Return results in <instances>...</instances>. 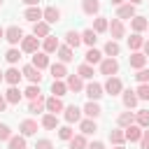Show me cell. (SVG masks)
<instances>
[{
  "label": "cell",
  "mask_w": 149,
  "mask_h": 149,
  "mask_svg": "<svg viewBox=\"0 0 149 149\" xmlns=\"http://www.w3.org/2000/svg\"><path fill=\"white\" fill-rule=\"evenodd\" d=\"M100 72H102V74H107V77H114V74L119 72V61H116V58H112V56L102 58V61H100Z\"/></svg>",
  "instance_id": "1"
},
{
  "label": "cell",
  "mask_w": 149,
  "mask_h": 149,
  "mask_svg": "<svg viewBox=\"0 0 149 149\" xmlns=\"http://www.w3.org/2000/svg\"><path fill=\"white\" fill-rule=\"evenodd\" d=\"M105 93L107 95H119V93H123V84H121V79L114 74V77H107V81H105Z\"/></svg>",
  "instance_id": "2"
},
{
  "label": "cell",
  "mask_w": 149,
  "mask_h": 149,
  "mask_svg": "<svg viewBox=\"0 0 149 149\" xmlns=\"http://www.w3.org/2000/svg\"><path fill=\"white\" fill-rule=\"evenodd\" d=\"M40 49V37H35V35H23V40H21V51L23 54H35Z\"/></svg>",
  "instance_id": "3"
},
{
  "label": "cell",
  "mask_w": 149,
  "mask_h": 149,
  "mask_svg": "<svg viewBox=\"0 0 149 149\" xmlns=\"http://www.w3.org/2000/svg\"><path fill=\"white\" fill-rule=\"evenodd\" d=\"M107 30H109V35H112V40H121V37L126 35V26H123V21H121L119 16L109 21V28H107Z\"/></svg>",
  "instance_id": "4"
},
{
  "label": "cell",
  "mask_w": 149,
  "mask_h": 149,
  "mask_svg": "<svg viewBox=\"0 0 149 149\" xmlns=\"http://www.w3.org/2000/svg\"><path fill=\"white\" fill-rule=\"evenodd\" d=\"M21 72H23V77H26L30 84H40V81H42V70H37L33 63L23 65V70H21Z\"/></svg>",
  "instance_id": "5"
},
{
  "label": "cell",
  "mask_w": 149,
  "mask_h": 149,
  "mask_svg": "<svg viewBox=\"0 0 149 149\" xmlns=\"http://www.w3.org/2000/svg\"><path fill=\"white\" fill-rule=\"evenodd\" d=\"M5 40H7L9 44H19V42L23 40V30H21L19 26H9V28L5 30Z\"/></svg>",
  "instance_id": "6"
},
{
  "label": "cell",
  "mask_w": 149,
  "mask_h": 149,
  "mask_svg": "<svg viewBox=\"0 0 149 149\" xmlns=\"http://www.w3.org/2000/svg\"><path fill=\"white\" fill-rule=\"evenodd\" d=\"M123 130H126V140H130V142H140V140H142V133H144V128L137 126V123H130V126H126Z\"/></svg>",
  "instance_id": "7"
},
{
  "label": "cell",
  "mask_w": 149,
  "mask_h": 149,
  "mask_svg": "<svg viewBox=\"0 0 149 149\" xmlns=\"http://www.w3.org/2000/svg\"><path fill=\"white\" fill-rule=\"evenodd\" d=\"M47 109V98L44 95H37V98H33L30 102H28V112L30 114H40V112H44Z\"/></svg>",
  "instance_id": "8"
},
{
  "label": "cell",
  "mask_w": 149,
  "mask_h": 149,
  "mask_svg": "<svg viewBox=\"0 0 149 149\" xmlns=\"http://www.w3.org/2000/svg\"><path fill=\"white\" fill-rule=\"evenodd\" d=\"M81 112H84L88 119H98V116L102 114V107L98 105V100H88V102L84 105V109H81Z\"/></svg>",
  "instance_id": "9"
},
{
  "label": "cell",
  "mask_w": 149,
  "mask_h": 149,
  "mask_svg": "<svg viewBox=\"0 0 149 149\" xmlns=\"http://www.w3.org/2000/svg\"><path fill=\"white\" fill-rule=\"evenodd\" d=\"M63 112H65L63 116H65V121H68V123H77V121H81V109H79L77 105H68Z\"/></svg>",
  "instance_id": "10"
},
{
  "label": "cell",
  "mask_w": 149,
  "mask_h": 149,
  "mask_svg": "<svg viewBox=\"0 0 149 149\" xmlns=\"http://www.w3.org/2000/svg\"><path fill=\"white\" fill-rule=\"evenodd\" d=\"M19 130H21L23 137H30V135L37 133V121H33V119H23V121L19 123Z\"/></svg>",
  "instance_id": "11"
},
{
  "label": "cell",
  "mask_w": 149,
  "mask_h": 149,
  "mask_svg": "<svg viewBox=\"0 0 149 149\" xmlns=\"http://www.w3.org/2000/svg\"><path fill=\"white\" fill-rule=\"evenodd\" d=\"M42 16H44V9H40L37 5H35V7H28V9L23 12V19H26V21H30V23L42 21Z\"/></svg>",
  "instance_id": "12"
},
{
  "label": "cell",
  "mask_w": 149,
  "mask_h": 149,
  "mask_svg": "<svg viewBox=\"0 0 149 149\" xmlns=\"http://www.w3.org/2000/svg\"><path fill=\"white\" fill-rule=\"evenodd\" d=\"M86 95H88V100H100V98L105 95V88H102L98 81H91V84L86 86Z\"/></svg>",
  "instance_id": "13"
},
{
  "label": "cell",
  "mask_w": 149,
  "mask_h": 149,
  "mask_svg": "<svg viewBox=\"0 0 149 149\" xmlns=\"http://www.w3.org/2000/svg\"><path fill=\"white\" fill-rule=\"evenodd\" d=\"M128 63H130V68L142 70V68H144V63H147V56H144L142 51H133V54L128 56Z\"/></svg>",
  "instance_id": "14"
},
{
  "label": "cell",
  "mask_w": 149,
  "mask_h": 149,
  "mask_svg": "<svg viewBox=\"0 0 149 149\" xmlns=\"http://www.w3.org/2000/svg\"><path fill=\"white\" fill-rule=\"evenodd\" d=\"M65 109V105H63V100L58 98V95H51V98H47V112H51V114H58V112H63Z\"/></svg>",
  "instance_id": "15"
},
{
  "label": "cell",
  "mask_w": 149,
  "mask_h": 149,
  "mask_svg": "<svg viewBox=\"0 0 149 149\" xmlns=\"http://www.w3.org/2000/svg\"><path fill=\"white\" fill-rule=\"evenodd\" d=\"M33 65H35L37 70L49 68V56H47V51H35V54H33Z\"/></svg>",
  "instance_id": "16"
},
{
  "label": "cell",
  "mask_w": 149,
  "mask_h": 149,
  "mask_svg": "<svg viewBox=\"0 0 149 149\" xmlns=\"http://www.w3.org/2000/svg\"><path fill=\"white\" fill-rule=\"evenodd\" d=\"M81 9L86 16H95L100 12V2L98 0H81Z\"/></svg>",
  "instance_id": "17"
},
{
  "label": "cell",
  "mask_w": 149,
  "mask_h": 149,
  "mask_svg": "<svg viewBox=\"0 0 149 149\" xmlns=\"http://www.w3.org/2000/svg\"><path fill=\"white\" fill-rule=\"evenodd\" d=\"M116 16H119V19H133V16H137V14H135V5L123 2V5L116 9Z\"/></svg>",
  "instance_id": "18"
},
{
  "label": "cell",
  "mask_w": 149,
  "mask_h": 149,
  "mask_svg": "<svg viewBox=\"0 0 149 149\" xmlns=\"http://www.w3.org/2000/svg\"><path fill=\"white\" fill-rule=\"evenodd\" d=\"M42 19H44L49 26H51V23H58V21H61V9H58V7H47Z\"/></svg>",
  "instance_id": "19"
},
{
  "label": "cell",
  "mask_w": 149,
  "mask_h": 149,
  "mask_svg": "<svg viewBox=\"0 0 149 149\" xmlns=\"http://www.w3.org/2000/svg\"><path fill=\"white\" fill-rule=\"evenodd\" d=\"M21 77H23V72L16 70V68H9V70L5 72V81H7L9 86H16V84L21 81Z\"/></svg>",
  "instance_id": "20"
},
{
  "label": "cell",
  "mask_w": 149,
  "mask_h": 149,
  "mask_svg": "<svg viewBox=\"0 0 149 149\" xmlns=\"http://www.w3.org/2000/svg\"><path fill=\"white\" fill-rule=\"evenodd\" d=\"M137 102H140L137 93H135L133 88H126V91H123V105H126V109H133Z\"/></svg>",
  "instance_id": "21"
},
{
  "label": "cell",
  "mask_w": 149,
  "mask_h": 149,
  "mask_svg": "<svg viewBox=\"0 0 149 149\" xmlns=\"http://www.w3.org/2000/svg\"><path fill=\"white\" fill-rule=\"evenodd\" d=\"M79 130H81L84 135H93V133L98 130L95 119H88V116H86V119H81V121H79Z\"/></svg>",
  "instance_id": "22"
},
{
  "label": "cell",
  "mask_w": 149,
  "mask_h": 149,
  "mask_svg": "<svg viewBox=\"0 0 149 149\" xmlns=\"http://www.w3.org/2000/svg\"><path fill=\"white\" fill-rule=\"evenodd\" d=\"M130 28H133V33H142V30L149 28V21L144 16H133L130 19Z\"/></svg>",
  "instance_id": "23"
},
{
  "label": "cell",
  "mask_w": 149,
  "mask_h": 149,
  "mask_svg": "<svg viewBox=\"0 0 149 149\" xmlns=\"http://www.w3.org/2000/svg\"><path fill=\"white\" fill-rule=\"evenodd\" d=\"M56 54H58V58H61V63H70V61L74 58V51H72V47H68V44H61Z\"/></svg>",
  "instance_id": "24"
},
{
  "label": "cell",
  "mask_w": 149,
  "mask_h": 149,
  "mask_svg": "<svg viewBox=\"0 0 149 149\" xmlns=\"http://www.w3.org/2000/svg\"><path fill=\"white\" fill-rule=\"evenodd\" d=\"M65 84H68V88L74 91V93H79V91L84 88V81H81L79 74H68V81H65Z\"/></svg>",
  "instance_id": "25"
},
{
  "label": "cell",
  "mask_w": 149,
  "mask_h": 149,
  "mask_svg": "<svg viewBox=\"0 0 149 149\" xmlns=\"http://www.w3.org/2000/svg\"><path fill=\"white\" fill-rule=\"evenodd\" d=\"M33 35H35V37H49V23H47V21L33 23Z\"/></svg>",
  "instance_id": "26"
},
{
  "label": "cell",
  "mask_w": 149,
  "mask_h": 149,
  "mask_svg": "<svg viewBox=\"0 0 149 149\" xmlns=\"http://www.w3.org/2000/svg\"><path fill=\"white\" fill-rule=\"evenodd\" d=\"M65 42H68V47H72V49H77L79 44H84V42H81V33H74V30H68V33H65Z\"/></svg>",
  "instance_id": "27"
},
{
  "label": "cell",
  "mask_w": 149,
  "mask_h": 149,
  "mask_svg": "<svg viewBox=\"0 0 149 149\" xmlns=\"http://www.w3.org/2000/svg\"><path fill=\"white\" fill-rule=\"evenodd\" d=\"M21 91H19V86H9L7 88V93H5V98H7V102L9 105H19V100H21Z\"/></svg>",
  "instance_id": "28"
},
{
  "label": "cell",
  "mask_w": 149,
  "mask_h": 149,
  "mask_svg": "<svg viewBox=\"0 0 149 149\" xmlns=\"http://www.w3.org/2000/svg\"><path fill=\"white\" fill-rule=\"evenodd\" d=\"M109 142L112 144H123L126 142V130L119 126V128H114V130H109Z\"/></svg>",
  "instance_id": "29"
},
{
  "label": "cell",
  "mask_w": 149,
  "mask_h": 149,
  "mask_svg": "<svg viewBox=\"0 0 149 149\" xmlns=\"http://www.w3.org/2000/svg\"><path fill=\"white\" fill-rule=\"evenodd\" d=\"M68 91H70V88H68V84H65L63 79H54V84H51V93H54V95L61 98V95H65Z\"/></svg>",
  "instance_id": "30"
},
{
  "label": "cell",
  "mask_w": 149,
  "mask_h": 149,
  "mask_svg": "<svg viewBox=\"0 0 149 149\" xmlns=\"http://www.w3.org/2000/svg\"><path fill=\"white\" fill-rule=\"evenodd\" d=\"M116 123H119L121 128H126V126L135 123V112H121V114L116 116Z\"/></svg>",
  "instance_id": "31"
},
{
  "label": "cell",
  "mask_w": 149,
  "mask_h": 149,
  "mask_svg": "<svg viewBox=\"0 0 149 149\" xmlns=\"http://www.w3.org/2000/svg\"><path fill=\"white\" fill-rule=\"evenodd\" d=\"M70 149H88V142H86V135H72L70 140Z\"/></svg>",
  "instance_id": "32"
},
{
  "label": "cell",
  "mask_w": 149,
  "mask_h": 149,
  "mask_svg": "<svg viewBox=\"0 0 149 149\" xmlns=\"http://www.w3.org/2000/svg\"><path fill=\"white\" fill-rule=\"evenodd\" d=\"M81 42H84V44H88V47H93V44L98 42V33H95L93 28H86V30L81 33Z\"/></svg>",
  "instance_id": "33"
},
{
  "label": "cell",
  "mask_w": 149,
  "mask_h": 149,
  "mask_svg": "<svg viewBox=\"0 0 149 149\" xmlns=\"http://www.w3.org/2000/svg\"><path fill=\"white\" fill-rule=\"evenodd\" d=\"M142 44H144V40H142V35H140V33H133V35L128 37V49L140 51V49H142Z\"/></svg>",
  "instance_id": "34"
},
{
  "label": "cell",
  "mask_w": 149,
  "mask_h": 149,
  "mask_svg": "<svg viewBox=\"0 0 149 149\" xmlns=\"http://www.w3.org/2000/svg\"><path fill=\"white\" fill-rule=\"evenodd\" d=\"M58 40L54 37V35H49V37H44V44H42V49L47 51V54H54V51H58Z\"/></svg>",
  "instance_id": "35"
},
{
  "label": "cell",
  "mask_w": 149,
  "mask_h": 149,
  "mask_svg": "<svg viewBox=\"0 0 149 149\" xmlns=\"http://www.w3.org/2000/svg\"><path fill=\"white\" fill-rule=\"evenodd\" d=\"M100 61H102V54H100L95 47H91V49L86 51V63H88V65H95V63L100 65Z\"/></svg>",
  "instance_id": "36"
},
{
  "label": "cell",
  "mask_w": 149,
  "mask_h": 149,
  "mask_svg": "<svg viewBox=\"0 0 149 149\" xmlns=\"http://www.w3.org/2000/svg\"><path fill=\"white\" fill-rule=\"evenodd\" d=\"M42 126H44L47 130L58 128V116H56V114H51V112H49V114H44V116H42Z\"/></svg>",
  "instance_id": "37"
},
{
  "label": "cell",
  "mask_w": 149,
  "mask_h": 149,
  "mask_svg": "<svg viewBox=\"0 0 149 149\" xmlns=\"http://www.w3.org/2000/svg\"><path fill=\"white\" fill-rule=\"evenodd\" d=\"M135 123L142 128H149V109H137L135 112Z\"/></svg>",
  "instance_id": "38"
},
{
  "label": "cell",
  "mask_w": 149,
  "mask_h": 149,
  "mask_svg": "<svg viewBox=\"0 0 149 149\" xmlns=\"http://www.w3.org/2000/svg\"><path fill=\"white\" fill-rule=\"evenodd\" d=\"M119 54H121L119 42H116V40H109V42L105 44V56H112V58H114V56H119Z\"/></svg>",
  "instance_id": "39"
},
{
  "label": "cell",
  "mask_w": 149,
  "mask_h": 149,
  "mask_svg": "<svg viewBox=\"0 0 149 149\" xmlns=\"http://www.w3.org/2000/svg\"><path fill=\"white\" fill-rule=\"evenodd\" d=\"M51 74H54V79H63V77H68L65 63H54V65H51Z\"/></svg>",
  "instance_id": "40"
},
{
  "label": "cell",
  "mask_w": 149,
  "mask_h": 149,
  "mask_svg": "<svg viewBox=\"0 0 149 149\" xmlns=\"http://www.w3.org/2000/svg\"><path fill=\"white\" fill-rule=\"evenodd\" d=\"M77 74H79L81 79H93V68H91L88 63H81V65L77 68Z\"/></svg>",
  "instance_id": "41"
},
{
  "label": "cell",
  "mask_w": 149,
  "mask_h": 149,
  "mask_svg": "<svg viewBox=\"0 0 149 149\" xmlns=\"http://www.w3.org/2000/svg\"><path fill=\"white\" fill-rule=\"evenodd\" d=\"M9 149H26V137L23 135H12L9 137Z\"/></svg>",
  "instance_id": "42"
},
{
  "label": "cell",
  "mask_w": 149,
  "mask_h": 149,
  "mask_svg": "<svg viewBox=\"0 0 149 149\" xmlns=\"http://www.w3.org/2000/svg\"><path fill=\"white\" fill-rule=\"evenodd\" d=\"M107 28H109V21H107L105 16H98V19L93 21V30H95V33H105Z\"/></svg>",
  "instance_id": "43"
},
{
  "label": "cell",
  "mask_w": 149,
  "mask_h": 149,
  "mask_svg": "<svg viewBox=\"0 0 149 149\" xmlns=\"http://www.w3.org/2000/svg\"><path fill=\"white\" fill-rule=\"evenodd\" d=\"M23 95L28 98V100H33V98H37V95H42V91H40V84H30L26 91H23Z\"/></svg>",
  "instance_id": "44"
},
{
  "label": "cell",
  "mask_w": 149,
  "mask_h": 149,
  "mask_svg": "<svg viewBox=\"0 0 149 149\" xmlns=\"http://www.w3.org/2000/svg\"><path fill=\"white\" fill-rule=\"evenodd\" d=\"M5 58H7V63H19V58H21V51L19 49H7V54H5Z\"/></svg>",
  "instance_id": "45"
},
{
  "label": "cell",
  "mask_w": 149,
  "mask_h": 149,
  "mask_svg": "<svg viewBox=\"0 0 149 149\" xmlns=\"http://www.w3.org/2000/svg\"><path fill=\"white\" fill-rule=\"evenodd\" d=\"M72 135H74V130H72L70 126H61V128H58V137H61V140H68V142H70Z\"/></svg>",
  "instance_id": "46"
},
{
  "label": "cell",
  "mask_w": 149,
  "mask_h": 149,
  "mask_svg": "<svg viewBox=\"0 0 149 149\" xmlns=\"http://www.w3.org/2000/svg\"><path fill=\"white\" fill-rule=\"evenodd\" d=\"M135 93H137V98H140V100H149V84H140Z\"/></svg>",
  "instance_id": "47"
},
{
  "label": "cell",
  "mask_w": 149,
  "mask_h": 149,
  "mask_svg": "<svg viewBox=\"0 0 149 149\" xmlns=\"http://www.w3.org/2000/svg\"><path fill=\"white\" fill-rule=\"evenodd\" d=\"M135 79H137L140 84H149V70H147V68H142V70H137V74H135Z\"/></svg>",
  "instance_id": "48"
},
{
  "label": "cell",
  "mask_w": 149,
  "mask_h": 149,
  "mask_svg": "<svg viewBox=\"0 0 149 149\" xmlns=\"http://www.w3.org/2000/svg\"><path fill=\"white\" fill-rule=\"evenodd\" d=\"M9 137H12V128L5 126V123H0V140H7L9 142Z\"/></svg>",
  "instance_id": "49"
},
{
  "label": "cell",
  "mask_w": 149,
  "mask_h": 149,
  "mask_svg": "<svg viewBox=\"0 0 149 149\" xmlns=\"http://www.w3.org/2000/svg\"><path fill=\"white\" fill-rule=\"evenodd\" d=\"M35 149H54V142L47 140V137H44V140H37V142H35Z\"/></svg>",
  "instance_id": "50"
},
{
  "label": "cell",
  "mask_w": 149,
  "mask_h": 149,
  "mask_svg": "<svg viewBox=\"0 0 149 149\" xmlns=\"http://www.w3.org/2000/svg\"><path fill=\"white\" fill-rule=\"evenodd\" d=\"M140 147H142V149H149V128H144L142 140H140Z\"/></svg>",
  "instance_id": "51"
},
{
  "label": "cell",
  "mask_w": 149,
  "mask_h": 149,
  "mask_svg": "<svg viewBox=\"0 0 149 149\" xmlns=\"http://www.w3.org/2000/svg\"><path fill=\"white\" fill-rule=\"evenodd\" d=\"M88 149H105V144L100 140H93V142H88Z\"/></svg>",
  "instance_id": "52"
},
{
  "label": "cell",
  "mask_w": 149,
  "mask_h": 149,
  "mask_svg": "<svg viewBox=\"0 0 149 149\" xmlns=\"http://www.w3.org/2000/svg\"><path fill=\"white\" fill-rule=\"evenodd\" d=\"M9 102H7V98L5 95H0V112H5V107H7Z\"/></svg>",
  "instance_id": "53"
},
{
  "label": "cell",
  "mask_w": 149,
  "mask_h": 149,
  "mask_svg": "<svg viewBox=\"0 0 149 149\" xmlns=\"http://www.w3.org/2000/svg\"><path fill=\"white\" fill-rule=\"evenodd\" d=\"M142 49H144V56H149V40H144V44H142Z\"/></svg>",
  "instance_id": "54"
},
{
  "label": "cell",
  "mask_w": 149,
  "mask_h": 149,
  "mask_svg": "<svg viewBox=\"0 0 149 149\" xmlns=\"http://www.w3.org/2000/svg\"><path fill=\"white\" fill-rule=\"evenodd\" d=\"M23 2H26V5H28V7H35V5H37V2H40V0H23Z\"/></svg>",
  "instance_id": "55"
},
{
  "label": "cell",
  "mask_w": 149,
  "mask_h": 149,
  "mask_svg": "<svg viewBox=\"0 0 149 149\" xmlns=\"http://www.w3.org/2000/svg\"><path fill=\"white\" fill-rule=\"evenodd\" d=\"M109 2H112V5H116V7H121V5L126 2V0H109Z\"/></svg>",
  "instance_id": "56"
},
{
  "label": "cell",
  "mask_w": 149,
  "mask_h": 149,
  "mask_svg": "<svg viewBox=\"0 0 149 149\" xmlns=\"http://www.w3.org/2000/svg\"><path fill=\"white\" fill-rule=\"evenodd\" d=\"M128 2H130V5H140L142 0H128Z\"/></svg>",
  "instance_id": "57"
},
{
  "label": "cell",
  "mask_w": 149,
  "mask_h": 149,
  "mask_svg": "<svg viewBox=\"0 0 149 149\" xmlns=\"http://www.w3.org/2000/svg\"><path fill=\"white\" fill-rule=\"evenodd\" d=\"M0 40H5V30L2 28H0Z\"/></svg>",
  "instance_id": "58"
},
{
  "label": "cell",
  "mask_w": 149,
  "mask_h": 149,
  "mask_svg": "<svg viewBox=\"0 0 149 149\" xmlns=\"http://www.w3.org/2000/svg\"><path fill=\"white\" fill-rule=\"evenodd\" d=\"M2 79H5V72H0V81H2Z\"/></svg>",
  "instance_id": "59"
},
{
  "label": "cell",
  "mask_w": 149,
  "mask_h": 149,
  "mask_svg": "<svg viewBox=\"0 0 149 149\" xmlns=\"http://www.w3.org/2000/svg\"><path fill=\"white\" fill-rule=\"evenodd\" d=\"M114 149H123V144H116V147H114Z\"/></svg>",
  "instance_id": "60"
},
{
  "label": "cell",
  "mask_w": 149,
  "mask_h": 149,
  "mask_svg": "<svg viewBox=\"0 0 149 149\" xmlns=\"http://www.w3.org/2000/svg\"><path fill=\"white\" fill-rule=\"evenodd\" d=\"M0 5H2V0H0Z\"/></svg>",
  "instance_id": "61"
},
{
  "label": "cell",
  "mask_w": 149,
  "mask_h": 149,
  "mask_svg": "<svg viewBox=\"0 0 149 149\" xmlns=\"http://www.w3.org/2000/svg\"><path fill=\"white\" fill-rule=\"evenodd\" d=\"M147 30H149V28H147Z\"/></svg>",
  "instance_id": "62"
}]
</instances>
